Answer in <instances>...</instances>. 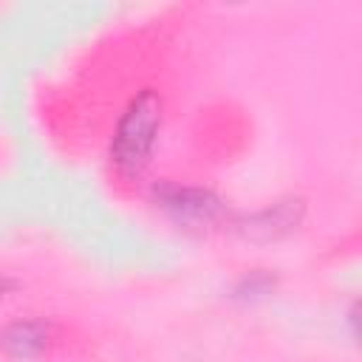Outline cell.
Returning <instances> with one entry per match:
<instances>
[{
    "mask_svg": "<svg viewBox=\"0 0 362 362\" xmlns=\"http://www.w3.org/2000/svg\"><path fill=\"white\" fill-rule=\"evenodd\" d=\"M257 221H260V226H255V229H266V232L277 235L280 229H288L291 223H297V215H294V209L288 204H274L272 209L255 215V223Z\"/></svg>",
    "mask_w": 362,
    "mask_h": 362,
    "instance_id": "277c9868",
    "label": "cell"
},
{
    "mask_svg": "<svg viewBox=\"0 0 362 362\" xmlns=\"http://www.w3.org/2000/svg\"><path fill=\"white\" fill-rule=\"evenodd\" d=\"M156 201L181 223H212L223 212V201L201 187L161 184L156 187Z\"/></svg>",
    "mask_w": 362,
    "mask_h": 362,
    "instance_id": "7a4b0ae2",
    "label": "cell"
},
{
    "mask_svg": "<svg viewBox=\"0 0 362 362\" xmlns=\"http://www.w3.org/2000/svg\"><path fill=\"white\" fill-rule=\"evenodd\" d=\"M158 127H161V96L147 88L130 99L127 110L116 124L113 144H110L113 164L127 175L141 173L144 164L150 161Z\"/></svg>",
    "mask_w": 362,
    "mask_h": 362,
    "instance_id": "6da1fadb",
    "label": "cell"
},
{
    "mask_svg": "<svg viewBox=\"0 0 362 362\" xmlns=\"http://www.w3.org/2000/svg\"><path fill=\"white\" fill-rule=\"evenodd\" d=\"M3 288H6V283H3V277H0V294H3Z\"/></svg>",
    "mask_w": 362,
    "mask_h": 362,
    "instance_id": "5b68a950",
    "label": "cell"
},
{
    "mask_svg": "<svg viewBox=\"0 0 362 362\" xmlns=\"http://www.w3.org/2000/svg\"><path fill=\"white\" fill-rule=\"evenodd\" d=\"M0 345L6 348L8 356L14 359H31L37 356L45 345H48V328L37 320H20V322H11L3 337H0Z\"/></svg>",
    "mask_w": 362,
    "mask_h": 362,
    "instance_id": "3957f363",
    "label": "cell"
}]
</instances>
